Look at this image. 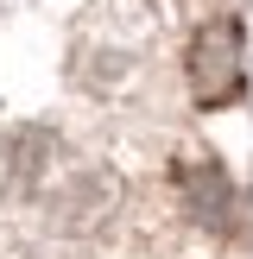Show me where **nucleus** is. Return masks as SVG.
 I'll return each mask as SVG.
<instances>
[{
	"label": "nucleus",
	"mask_w": 253,
	"mask_h": 259,
	"mask_svg": "<svg viewBox=\"0 0 253 259\" xmlns=\"http://www.w3.org/2000/svg\"><path fill=\"white\" fill-rule=\"evenodd\" d=\"M190 89H196L202 108L240 95V32L228 19H215V25L196 32V45H190Z\"/></svg>",
	"instance_id": "f257e3e1"
},
{
	"label": "nucleus",
	"mask_w": 253,
	"mask_h": 259,
	"mask_svg": "<svg viewBox=\"0 0 253 259\" xmlns=\"http://www.w3.org/2000/svg\"><path fill=\"white\" fill-rule=\"evenodd\" d=\"M190 196H196V209H202V222H215V196L228 202V184L215 171H190Z\"/></svg>",
	"instance_id": "7ed1b4c3"
},
{
	"label": "nucleus",
	"mask_w": 253,
	"mask_h": 259,
	"mask_svg": "<svg viewBox=\"0 0 253 259\" xmlns=\"http://www.w3.org/2000/svg\"><path fill=\"white\" fill-rule=\"evenodd\" d=\"M45 158H51V133H32V126H25L19 139H7V146H0V177H7V190L32 196V190H38V171H45Z\"/></svg>",
	"instance_id": "f03ea898"
}]
</instances>
